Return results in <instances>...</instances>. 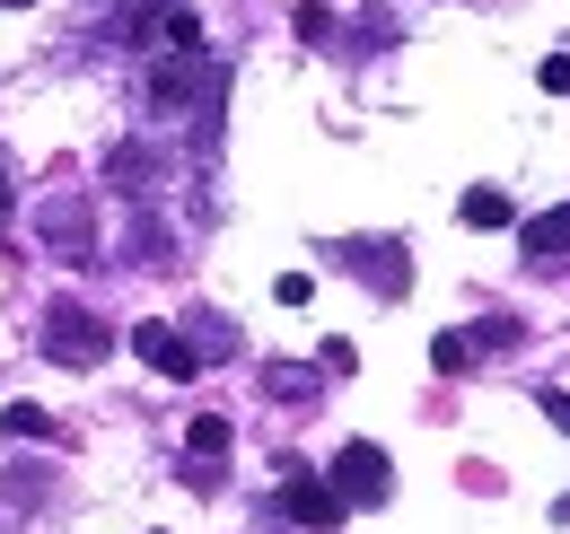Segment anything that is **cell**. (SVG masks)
<instances>
[{
    "label": "cell",
    "mask_w": 570,
    "mask_h": 534,
    "mask_svg": "<svg viewBox=\"0 0 570 534\" xmlns=\"http://www.w3.org/2000/svg\"><path fill=\"white\" fill-rule=\"evenodd\" d=\"M219 97H228V62L203 53V44H194V53H167V62L149 70V115H194V123H203Z\"/></svg>",
    "instance_id": "6da1fadb"
},
{
    "label": "cell",
    "mask_w": 570,
    "mask_h": 534,
    "mask_svg": "<svg viewBox=\"0 0 570 534\" xmlns=\"http://www.w3.org/2000/svg\"><path fill=\"white\" fill-rule=\"evenodd\" d=\"M124 44H132V53H158V62H167V53H194V44H203V18H194L185 0H132Z\"/></svg>",
    "instance_id": "7a4b0ae2"
},
{
    "label": "cell",
    "mask_w": 570,
    "mask_h": 534,
    "mask_svg": "<svg viewBox=\"0 0 570 534\" xmlns=\"http://www.w3.org/2000/svg\"><path fill=\"white\" fill-rule=\"evenodd\" d=\"M45 359H62V368H97L106 350H115V325H97V307H79V298H62L53 316H45Z\"/></svg>",
    "instance_id": "3957f363"
},
{
    "label": "cell",
    "mask_w": 570,
    "mask_h": 534,
    "mask_svg": "<svg viewBox=\"0 0 570 534\" xmlns=\"http://www.w3.org/2000/svg\"><path fill=\"white\" fill-rule=\"evenodd\" d=\"M343 517H352V500H343L325 473H298V465L282 473V526H298V534H334Z\"/></svg>",
    "instance_id": "277c9868"
},
{
    "label": "cell",
    "mask_w": 570,
    "mask_h": 534,
    "mask_svg": "<svg viewBox=\"0 0 570 534\" xmlns=\"http://www.w3.org/2000/svg\"><path fill=\"white\" fill-rule=\"evenodd\" d=\"M325 482H334L352 508H377V500L395 491V465H386V447H377V438H352V447L334 456V473H325Z\"/></svg>",
    "instance_id": "5b68a950"
},
{
    "label": "cell",
    "mask_w": 570,
    "mask_h": 534,
    "mask_svg": "<svg viewBox=\"0 0 570 534\" xmlns=\"http://www.w3.org/2000/svg\"><path fill=\"white\" fill-rule=\"evenodd\" d=\"M36 228L53 237V255L62 264H97V228H88V194H53L36 210Z\"/></svg>",
    "instance_id": "8992f818"
},
{
    "label": "cell",
    "mask_w": 570,
    "mask_h": 534,
    "mask_svg": "<svg viewBox=\"0 0 570 534\" xmlns=\"http://www.w3.org/2000/svg\"><path fill=\"white\" fill-rule=\"evenodd\" d=\"M132 350H141V359L158 368V377H176V386H185V377H203V350H194V334H176L167 316L132 325Z\"/></svg>",
    "instance_id": "52a82bcc"
},
{
    "label": "cell",
    "mask_w": 570,
    "mask_h": 534,
    "mask_svg": "<svg viewBox=\"0 0 570 534\" xmlns=\"http://www.w3.org/2000/svg\"><path fill=\"white\" fill-rule=\"evenodd\" d=\"M518 246H527V264L562 271V264H570V201H553V210H535V219L518 228Z\"/></svg>",
    "instance_id": "ba28073f"
},
{
    "label": "cell",
    "mask_w": 570,
    "mask_h": 534,
    "mask_svg": "<svg viewBox=\"0 0 570 534\" xmlns=\"http://www.w3.org/2000/svg\"><path fill=\"white\" fill-rule=\"evenodd\" d=\"M343 264L377 289V298H404L413 289V264H404V246H343Z\"/></svg>",
    "instance_id": "9c48e42d"
},
{
    "label": "cell",
    "mask_w": 570,
    "mask_h": 534,
    "mask_svg": "<svg viewBox=\"0 0 570 534\" xmlns=\"http://www.w3.org/2000/svg\"><path fill=\"white\" fill-rule=\"evenodd\" d=\"M106 185H115V194H132V201H149V194H158V149H141V140L106 149Z\"/></svg>",
    "instance_id": "30bf717a"
},
{
    "label": "cell",
    "mask_w": 570,
    "mask_h": 534,
    "mask_svg": "<svg viewBox=\"0 0 570 534\" xmlns=\"http://www.w3.org/2000/svg\"><path fill=\"white\" fill-rule=\"evenodd\" d=\"M316 377H325V368H298V359H273V368H264V395H273V403H316Z\"/></svg>",
    "instance_id": "8fae6325"
},
{
    "label": "cell",
    "mask_w": 570,
    "mask_h": 534,
    "mask_svg": "<svg viewBox=\"0 0 570 534\" xmlns=\"http://www.w3.org/2000/svg\"><path fill=\"white\" fill-rule=\"evenodd\" d=\"M456 219H465V228H509V194H500V185H474V194L456 201Z\"/></svg>",
    "instance_id": "7c38bea8"
},
{
    "label": "cell",
    "mask_w": 570,
    "mask_h": 534,
    "mask_svg": "<svg viewBox=\"0 0 570 534\" xmlns=\"http://www.w3.org/2000/svg\"><path fill=\"white\" fill-rule=\"evenodd\" d=\"M430 368H439V377L474 368V334H439V342H430Z\"/></svg>",
    "instance_id": "4fadbf2b"
},
{
    "label": "cell",
    "mask_w": 570,
    "mask_h": 534,
    "mask_svg": "<svg viewBox=\"0 0 570 534\" xmlns=\"http://www.w3.org/2000/svg\"><path fill=\"white\" fill-rule=\"evenodd\" d=\"M185 447H194V456H228V421H219V412H194Z\"/></svg>",
    "instance_id": "5bb4252c"
},
{
    "label": "cell",
    "mask_w": 570,
    "mask_h": 534,
    "mask_svg": "<svg viewBox=\"0 0 570 534\" xmlns=\"http://www.w3.org/2000/svg\"><path fill=\"white\" fill-rule=\"evenodd\" d=\"M289 27H298V44H325V36H334V9H325V0H298Z\"/></svg>",
    "instance_id": "9a60e30c"
},
{
    "label": "cell",
    "mask_w": 570,
    "mask_h": 534,
    "mask_svg": "<svg viewBox=\"0 0 570 534\" xmlns=\"http://www.w3.org/2000/svg\"><path fill=\"white\" fill-rule=\"evenodd\" d=\"M0 429H9V438H45V429H53V421H45V412H36V403H9V412H0Z\"/></svg>",
    "instance_id": "2e32d148"
},
{
    "label": "cell",
    "mask_w": 570,
    "mask_h": 534,
    "mask_svg": "<svg viewBox=\"0 0 570 534\" xmlns=\"http://www.w3.org/2000/svg\"><path fill=\"white\" fill-rule=\"evenodd\" d=\"M273 298H282V307H307V298H316V280H307V271H282V280H273Z\"/></svg>",
    "instance_id": "e0dca14e"
},
{
    "label": "cell",
    "mask_w": 570,
    "mask_h": 534,
    "mask_svg": "<svg viewBox=\"0 0 570 534\" xmlns=\"http://www.w3.org/2000/svg\"><path fill=\"white\" fill-rule=\"evenodd\" d=\"M500 342H518V325H509V316H483V325H474V350H500Z\"/></svg>",
    "instance_id": "ac0fdd59"
},
{
    "label": "cell",
    "mask_w": 570,
    "mask_h": 534,
    "mask_svg": "<svg viewBox=\"0 0 570 534\" xmlns=\"http://www.w3.org/2000/svg\"><path fill=\"white\" fill-rule=\"evenodd\" d=\"M535 79H544V97H570V53H553V62L535 70Z\"/></svg>",
    "instance_id": "d6986e66"
},
{
    "label": "cell",
    "mask_w": 570,
    "mask_h": 534,
    "mask_svg": "<svg viewBox=\"0 0 570 534\" xmlns=\"http://www.w3.org/2000/svg\"><path fill=\"white\" fill-rule=\"evenodd\" d=\"M535 403H544V421H553V429H570V395H562V386H544Z\"/></svg>",
    "instance_id": "ffe728a7"
},
{
    "label": "cell",
    "mask_w": 570,
    "mask_h": 534,
    "mask_svg": "<svg viewBox=\"0 0 570 534\" xmlns=\"http://www.w3.org/2000/svg\"><path fill=\"white\" fill-rule=\"evenodd\" d=\"M18 219V185H9V167H0V228Z\"/></svg>",
    "instance_id": "44dd1931"
},
{
    "label": "cell",
    "mask_w": 570,
    "mask_h": 534,
    "mask_svg": "<svg viewBox=\"0 0 570 534\" xmlns=\"http://www.w3.org/2000/svg\"><path fill=\"white\" fill-rule=\"evenodd\" d=\"M0 9H36V0H0Z\"/></svg>",
    "instance_id": "7402d4cb"
}]
</instances>
